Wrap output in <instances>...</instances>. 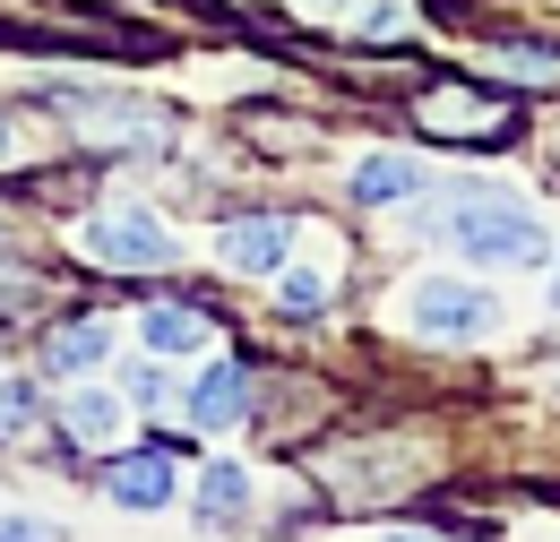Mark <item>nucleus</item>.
<instances>
[{"mask_svg": "<svg viewBox=\"0 0 560 542\" xmlns=\"http://www.w3.org/2000/svg\"><path fill=\"white\" fill-rule=\"evenodd\" d=\"M362 26H371V35H406V0H371Z\"/></svg>", "mask_w": 560, "mask_h": 542, "instance_id": "17", "label": "nucleus"}, {"mask_svg": "<svg viewBox=\"0 0 560 542\" xmlns=\"http://www.w3.org/2000/svg\"><path fill=\"white\" fill-rule=\"evenodd\" d=\"M440 233L483 268H535L544 259V224L517 199H483V190H457V215H440Z\"/></svg>", "mask_w": 560, "mask_h": 542, "instance_id": "1", "label": "nucleus"}, {"mask_svg": "<svg viewBox=\"0 0 560 542\" xmlns=\"http://www.w3.org/2000/svg\"><path fill=\"white\" fill-rule=\"evenodd\" d=\"M0 542H61L44 517H0Z\"/></svg>", "mask_w": 560, "mask_h": 542, "instance_id": "16", "label": "nucleus"}, {"mask_svg": "<svg viewBox=\"0 0 560 542\" xmlns=\"http://www.w3.org/2000/svg\"><path fill=\"white\" fill-rule=\"evenodd\" d=\"M78 250L95 259V268H173L182 259V241L155 224V215H139V207H113V215H86V233H78Z\"/></svg>", "mask_w": 560, "mask_h": 542, "instance_id": "2", "label": "nucleus"}, {"mask_svg": "<svg viewBox=\"0 0 560 542\" xmlns=\"http://www.w3.org/2000/svg\"><path fill=\"white\" fill-rule=\"evenodd\" d=\"M26 422H35V388H26V379H9V388H0V439H18Z\"/></svg>", "mask_w": 560, "mask_h": 542, "instance_id": "15", "label": "nucleus"}, {"mask_svg": "<svg viewBox=\"0 0 560 542\" xmlns=\"http://www.w3.org/2000/svg\"><path fill=\"white\" fill-rule=\"evenodd\" d=\"M552 310H560V284H552Z\"/></svg>", "mask_w": 560, "mask_h": 542, "instance_id": "21", "label": "nucleus"}, {"mask_svg": "<svg viewBox=\"0 0 560 542\" xmlns=\"http://www.w3.org/2000/svg\"><path fill=\"white\" fill-rule=\"evenodd\" d=\"M293 319H311V310H328V275L319 268H284V293H277Z\"/></svg>", "mask_w": 560, "mask_h": 542, "instance_id": "14", "label": "nucleus"}, {"mask_svg": "<svg viewBox=\"0 0 560 542\" xmlns=\"http://www.w3.org/2000/svg\"><path fill=\"white\" fill-rule=\"evenodd\" d=\"M215 250H224V268H242V275H277L284 250H293V215H233L215 233Z\"/></svg>", "mask_w": 560, "mask_h": 542, "instance_id": "6", "label": "nucleus"}, {"mask_svg": "<svg viewBox=\"0 0 560 542\" xmlns=\"http://www.w3.org/2000/svg\"><path fill=\"white\" fill-rule=\"evenodd\" d=\"M9 164H26V146H18V130H9V121H0V173H9Z\"/></svg>", "mask_w": 560, "mask_h": 542, "instance_id": "19", "label": "nucleus"}, {"mask_svg": "<svg viewBox=\"0 0 560 542\" xmlns=\"http://www.w3.org/2000/svg\"><path fill=\"white\" fill-rule=\"evenodd\" d=\"M422 190V164L415 155H371L353 173V207H388V199H415Z\"/></svg>", "mask_w": 560, "mask_h": 542, "instance_id": "10", "label": "nucleus"}, {"mask_svg": "<svg viewBox=\"0 0 560 542\" xmlns=\"http://www.w3.org/2000/svg\"><path fill=\"white\" fill-rule=\"evenodd\" d=\"M52 104L86 146H155L164 138V113H147L139 95H52Z\"/></svg>", "mask_w": 560, "mask_h": 542, "instance_id": "5", "label": "nucleus"}, {"mask_svg": "<svg viewBox=\"0 0 560 542\" xmlns=\"http://www.w3.org/2000/svg\"><path fill=\"white\" fill-rule=\"evenodd\" d=\"M415 130L422 138H466V146H483V138L509 130V104L483 95V86H422V95H415Z\"/></svg>", "mask_w": 560, "mask_h": 542, "instance_id": "4", "label": "nucleus"}, {"mask_svg": "<svg viewBox=\"0 0 560 542\" xmlns=\"http://www.w3.org/2000/svg\"><path fill=\"white\" fill-rule=\"evenodd\" d=\"M250 397H259V379H250L242 362H215L208 379L190 388V422H199V431H233V422L250 413Z\"/></svg>", "mask_w": 560, "mask_h": 542, "instance_id": "7", "label": "nucleus"}, {"mask_svg": "<svg viewBox=\"0 0 560 542\" xmlns=\"http://www.w3.org/2000/svg\"><path fill=\"white\" fill-rule=\"evenodd\" d=\"M415 337L431 344H466V337H491L500 328V302H491L483 284H448V275H431V284H415Z\"/></svg>", "mask_w": 560, "mask_h": 542, "instance_id": "3", "label": "nucleus"}, {"mask_svg": "<svg viewBox=\"0 0 560 542\" xmlns=\"http://www.w3.org/2000/svg\"><path fill=\"white\" fill-rule=\"evenodd\" d=\"M242 508H250V482H242V466H208V474H199V517L233 526Z\"/></svg>", "mask_w": 560, "mask_h": 542, "instance_id": "12", "label": "nucleus"}, {"mask_svg": "<svg viewBox=\"0 0 560 542\" xmlns=\"http://www.w3.org/2000/svg\"><path fill=\"white\" fill-rule=\"evenodd\" d=\"M104 344H113V328H104V319H61V328H52V344H44V370H52V379H86V370L104 362Z\"/></svg>", "mask_w": 560, "mask_h": 542, "instance_id": "9", "label": "nucleus"}, {"mask_svg": "<svg viewBox=\"0 0 560 542\" xmlns=\"http://www.w3.org/2000/svg\"><path fill=\"white\" fill-rule=\"evenodd\" d=\"M130 397H139V405H164V397H173V379H164V370H130Z\"/></svg>", "mask_w": 560, "mask_h": 542, "instance_id": "18", "label": "nucleus"}, {"mask_svg": "<svg viewBox=\"0 0 560 542\" xmlns=\"http://www.w3.org/2000/svg\"><path fill=\"white\" fill-rule=\"evenodd\" d=\"M208 337H215L208 310H147V319H139V344H147V353H199Z\"/></svg>", "mask_w": 560, "mask_h": 542, "instance_id": "11", "label": "nucleus"}, {"mask_svg": "<svg viewBox=\"0 0 560 542\" xmlns=\"http://www.w3.org/2000/svg\"><path fill=\"white\" fill-rule=\"evenodd\" d=\"M121 439V405L113 397H70V448H113Z\"/></svg>", "mask_w": 560, "mask_h": 542, "instance_id": "13", "label": "nucleus"}, {"mask_svg": "<svg viewBox=\"0 0 560 542\" xmlns=\"http://www.w3.org/2000/svg\"><path fill=\"white\" fill-rule=\"evenodd\" d=\"M104 491H113L121 508H164V499H173V457H164V448H139V457H121V466L104 474Z\"/></svg>", "mask_w": 560, "mask_h": 542, "instance_id": "8", "label": "nucleus"}, {"mask_svg": "<svg viewBox=\"0 0 560 542\" xmlns=\"http://www.w3.org/2000/svg\"><path fill=\"white\" fill-rule=\"evenodd\" d=\"M388 542H440V534H388Z\"/></svg>", "mask_w": 560, "mask_h": 542, "instance_id": "20", "label": "nucleus"}]
</instances>
